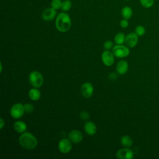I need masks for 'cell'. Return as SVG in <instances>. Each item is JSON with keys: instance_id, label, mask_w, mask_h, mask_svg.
I'll return each instance as SVG.
<instances>
[{"instance_id": "cell-28", "label": "cell", "mask_w": 159, "mask_h": 159, "mask_svg": "<svg viewBox=\"0 0 159 159\" xmlns=\"http://www.w3.org/2000/svg\"><path fill=\"white\" fill-rule=\"evenodd\" d=\"M109 78L111 80H112V81L116 80V78H117V75H116V73H115L114 72L111 73L109 74Z\"/></svg>"}, {"instance_id": "cell-3", "label": "cell", "mask_w": 159, "mask_h": 159, "mask_svg": "<svg viewBox=\"0 0 159 159\" xmlns=\"http://www.w3.org/2000/svg\"><path fill=\"white\" fill-rule=\"evenodd\" d=\"M29 81L34 88H39L41 87L43 83V78L39 71H32L29 75Z\"/></svg>"}, {"instance_id": "cell-15", "label": "cell", "mask_w": 159, "mask_h": 159, "mask_svg": "<svg viewBox=\"0 0 159 159\" xmlns=\"http://www.w3.org/2000/svg\"><path fill=\"white\" fill-rule=\"evenodd\" d=\"M27 125L26 124L21 120H18L14 122L13 128L15 131H16L18 133H23L25 132L27 129Z\"/></svg>"}, {"instance_id": "cell-5", "label": "cell", "mask_w": 159, "mask_h": 159, "mask_svg": "<svg viewBox=\"0 0 159 159\" xmlns=\"http://www.w3.org/2000/svg\"><path fill=\"white\" fill-rule=\"evenodd\" d=\"M24 105L20 102L14 104L10 110V114L14 119H19L24 114Z\"/></svg>"}, {"instance_id": "cell-29", "label": "cell", "mask_w": 159, "mask_h": 159, "mask_svg": "<svg viewBox=\"0 0 159 159\" xmlns=\"http://www.w3.org/2000/svg\"><path fill=\"white\" fill-rule=\"evenodd\" d=\"M4 125H5V122H4V120H3V119L1 118L0 119V129H2L4 127Z\"/></svg>"}, {"instance_id": "cell-12", "label": "cell", "mask_w": 159, "mask_h": 159, "mask_svg": "<svg viewBox=\"0 0 159 159\" xmlns=\"http://www.w3.org/2000/svg\"><path fill=\"white\" fill-rule=\"evenodd\" d=\"M57 10L53 8L48 7L45 9L42 13V17L45 21H50L54 19L57 15Z\"/></svg>"}, {"instance_id": "cell-22", "label": "cell", "mask_w": 159, "mask_h": 159, "mask_svg": "<svg viewBox=\"0 0 159 159\" xmlns=\"http://www.w3.org/2000/svg\"><path fill=\"white\" fill-rule=\"evenodd\" d=\"M135 32L138 36H142L145 33V29L143 25H139L136 27L135 29Z\"/></svg>"}, {"instance_id": "cell-17", "label": "cell", "mask_w": 159, "mask_h": 159, "mask_svg": "<svg viewBox=\"0 0 159 159\" xmlns=\"http://www.w3.org/2000/svg\"><path fill=\"white\" fill-rule=\"evenodd\" d=\"M132 14H133L132 9L129 6H126L122 9L121 14L124 19H125L127 20L130 19L132 16Z\"/></svg>"}, {"instance_id": "cell-25", "label": "cell", "mask_w": 159, "mask_h": 159, "mask_svg": "<svg viewBox=\"0 0 159 159\" xmlns=\"http://www.w3.org/2000/svg\"><path fill=\"white\" fill-rule=\"evenodd\" d=\"M80 117L83 120H86L89 118V113L86 111H83L80 112Z\"/></svg>"}, {"instance_id": "cell-26", "label": "cell", "mask_w": 159, "mask_h": 159, "mask_svg": "<svg viewBox=\"0 0 159 159\" xmlns=\"http://www.w3.org/2000/svg\"><path fill=\"white\" fill-rule=\"evenodd\" d=\"M113 47V43L111 40H107L104 43L103 47L106 50H109Z\"/></svg>"}, {"instance_id": "cell-31", "label": "cell", "mask_w": 159, "mask_h": 159, "mask_svg": "<svg viewBox=\"0 0 159 159\" xmlns=\"http://www.w3.org/2000/svg\"><path fill=\"white\" fill-rule=\"evenodd\" d=\"M125 1H129V0H125Z\"/></svg>"}, {"instance_id": "cell-11", "label": "cell", "mask_w": 159, "mask_h": 159, "mask_svg": "<svg viewBox=\"0 0 159 159\" xmlns=\"http://www.w3.org/2000/svg\"><path fill=\"white\" fill-rule=\"evenodd\" d=\"M138 35L135 32H131L125 36V43L129 48L134 47L138 43Z\"/></svg>"}, {"instance_id": "cell-24", "label": "cell", "mask_w": 159, "mask_h": 159, "mask_svg": "<svg viewBox=\"0 0 159 159\" xmlns=\"http://www.w3.org/2000/svg\"><path fill=\"white\" fill-rule=\"evenodd\" d=\"M25 112L27 114H31L34 111V107L31 103H26L24 104Z\"/></svg>"}, {"instance_id": "cell-10", "label": "cell", "mask_w": 159, "mask_h": 159, "mask_svg": "<svg viewBox=\"0 0 159 159\" xmlns=\"http://www.w3.org/2000/svg\"><path fill=\"white\" fill-rule=\"evenodd\" d=\"M68 139L73 143H78L82 141L83 139V135L82 132L78 130H71L68 135Z\"/></svg>"}, {"instance_id": "cell-23", "label": "cell", "mask_w": 159, "mask_h": 159, "mask_svg": "<svg viewBox=\"0 0 159 159\" xmlns=\"http://www.w3.org/2000/svg\"><path fill=\"white\" fill-rule=\"evenodd\" d=\"M62 1L61 0H52L51 2V7L55 10L61 9Z\"/></svg>"}, {"instance_id": "cell-14", "label": "cell", "mask_w": 159, "mask_h": 159, "mask_svg": "<svg viewBox=\"0 0 159 159\" xmlns=\"http://www.w3.org/2000/svg\"><path fill=\"white\" fill-rule=\"evenodd\" d=\"M84 129L87 134L89 135H93L97 131V127L93 122L88 121L85 123L84 125Z\"/></svg>"}, {"instance_id": "cell-21", "label": "cell", "mask_w": 159, "mask_h": 159, "mask_svg": "<svg viewBox=\"0 0 159 159\" xmlns=\"http://www.w3.org/2000/svg\"><path fill=\"white\" fill-rule=\"evenodd\" d=\"M141 5L145 8H150L154 4V0H140Z\"/></svg>"}, {"instance_id": "cell-30", "label": "cell", "mask_w": 159, "mask_h": 159, "mask_svg": "<svg viewBox=\"0 0 159 159\" xmlns=\"http://www.w3.org/2000/svg\"><path fill=\"white\" fill-rule=\"evenodd\" d=\"M2 63H1V72L2 71Z\"/></svg>"}, {"instance_id": "cell-7", "label": "cell", "mask_w": 159, "mask_h": 159, "mask_svg": "<svg viewBox=\"0 0 159 159\" xmlns=\"http://www.w3.org/2000/svg\"><path fill=\"white\" fill-rule=\"evenodd\" d=\"M103 63L107 66H112L114 63V55L109 50H104L101 55Z\"/></svg>"}, {"instance_id": "cell-13", "label": "cell", "mask_w": 159, "mask_h": 159, "mask_svg": "<svg viewBox=\"0 0 159 159\" xmlns=\"http://www.w3.org/2000/svg\"><path fill=\"white\" fill-rule=\"evenodd\" d=\"M129 70V65L128 63L125 60L119 61L116 66V71L119 75H124Z\"/></svg>"}, {"instance_id": "cell-1", "label": "cell", "mask_w": 159, "mask_h": 159, "mask_svg": "<svg viewBox=\"0 0 159 159\" xmlns=\"http://www.w3.org/2000/svg\"><path fill=\"white\" fill-rule=\"evenodd\" d=\"M20 145L26 150H33L38 144L36 137L30 132H24L19 137Z\"/></svg>"}, {"instance_id": "cell-16", "label": "cell", "mask_w": 159, "mask_h": 159, "mask_svg": "<svg viewBox=\"0 0 159 159\" xmlns=\"http://www.w3.org/2000/svg\"><path fill=\"white\" fill-rule=\"evenodd\" d=\"M29 98L32 101H38L41 96L40 91L36 88H32L28 93Z\"/></svg>"}, {"instance_id": "cell-19", "label": "cell", "mask_w": 159, "mask_h": 159, "mask_svg": "<svg viewBox=\"0 0 159 159\" xmlns=\"http://www.w3.org/2000/svg\"><path fill=\"white\" fill-rule=\"evenodd\" d=\"M125 36L122 32L117 33L114 37V42L117 45H122L125 42Z\"/></svg>"}, {"instance_id": "cell-2", "label": "cell", "mask_w": 159, "mask_h": 159, "mask_svg": "<svg viewBox=\"0 0 159 159\" xmlns=\"http://www.w3.org/2000/svg\"><path fill=\"white\" fill-rule=\"evenodd\" d=\"M55 25L57 30L61 32H65L69 30L71 25L70 16L66 12H60L56 18Z\"/></svg>"}, {"instance_id": "cell-6", "label": "cell", "mask_w": 159, "mask_h": 159, "mask_svg": "<svg viewBox=\"0 0 159 159\" xmlns=\"http://www.w3.org/2000/svg\"><path fill=\"white\" fill-rule=\"evenodd\" d=\"M58 150L63 153L70 152L72 148L71 142L68 139H61L58 144Z\"/></svg>"}, {"instance_id": "cell-27", "label": "cell", "mask_w": 159, "mask_h": 159, "mask_svg": "<svg viewBox=\"0 0 159 159\" xmlns=\"http://www.w3.org/2000/svg\"><path fill=\"white\" fill-rule=\"evenodd\" d=\"M120 25L121 27H122V28H126V27H127L128 25H129V22H128L127 19H123L122 20H121L120 22Z\"/></svg>"}, {"instance_id": "cell-20", "label": "cell", "mask_w": 159, "mask_h": 159, "mask_svg": "<svg viewBox=\"0 0 159 159\" xmlns=\"http://www.w3.org/2000/svg\"><path fill=\"white\" fill-rule=\"evenodd\" d=\"M71 6H72V4H71V1H70V0H64L63 1H62L61 9L64 12L68 11L71 9Z\"/></svg>"}, {"instance_id": "cell-4", "label": "cell", "mask_w": 159, "mask_h": 159, "mask_svg": "<svg viewBox=\"0 0 159 159\" xmlns=\"http://www.w3.org/2000/svg\"><path fill=\"white\" fill-rule=\"evenodd\" d=\"M112 53L117 58H125L130 54V50L127 46L116 45L112 48Z\"/></svg>"}, {"instance_id": "cell-9", "label": "cell", "mask_w": 159, "mask_h": 159, "mask_svg": "<svg viewBox=\"0 0 159 159\" xmlns=\"http://www.w3.org/2000/svg\"><path fill=\"white\" fill-rule=\"evenodd\" d=\"M134 155L133 151L127 147L121 148L116 153V157L119 159H132Z\"/></svg>"}, {"instance_id": "cell-18", "label": "cell", "mask_w": 159, "mask_h": 159, "mask_svg": "<svg viewBox=\"0 0 159 159\" xmlns=\"http://www.w3.org/2000/svg\"><path fill=\"white\" fill-rule=\"evenodd\" d=\"M120 143L122 146L128 148V147H130L132 146L133 140H132V139L130 136H129L127 135H125L121 137Z\"/></svg>"}, {"instance_id": "cell-8", "label": "cell", "mask_w": 159, "mask_h": 159, "mask_svg": "<svg viewBox=\"0 0 159 159\" xmlns=\"http://www.w3.org/2000/svg\"><path fill=\"white\" fill-rule=\"evenodd\" d=\"M94 92V87L91 83H84L81 87V93L83 97L86 98H90Z\"/></svg>"}]
</instances>
